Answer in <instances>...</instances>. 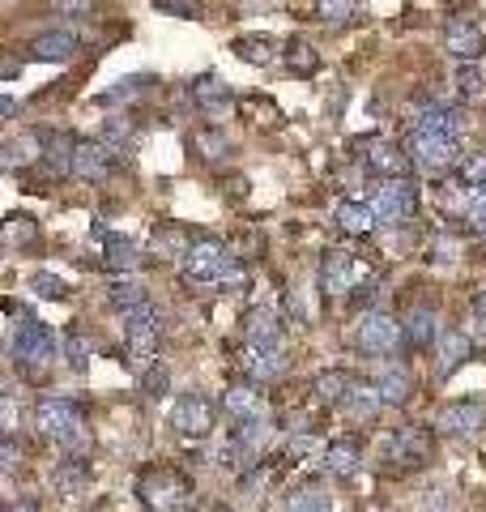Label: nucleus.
Here are the masks:
<instances>
[{
	"instance_id": "nucleus-46",
	"label": "nucleus",
	"mask_w": 486,
	"mask_h": 512,
	"mask_svg": "<svg viewBox=\"0 0 486 512\" xmlns=\"http://www.w3.org/2000/svg\"><path fill=\"white\" fill-rule=\"evenodd\" d=\"M47 9H52L56 18H94L99 0H47Z\"/></svg>"
},
{
	"instance_id": "nucleus-23",
	"label": "nucleus",
	"mask_w": 486,
	"mask_h": 512,
	"mask_svg": "<svg viewBox=\"0 0 486 512\" xmlns=\"http://www.w3.org/2000/svg\"><path fill=\"white\" fill-rule=\"evenodd\" d=\"M320 461L333 478H354L363 470V448H359V440H333V444H324Z\"/></svg>"
},
{
	"instance_id": "nucleus-13",
	"label": "nucleus",
	"mask_w": 486,
	"mask_h": 512,
	"mask_svg": "<svg viewBox=\"0 0 486 512\" xmlns=\"http://www.w3.org/2000/svg\"><path fill=\"white\" fill-rule=\"evenodd\" d=\"M444 52L452 56V60H482V52H486V26L478 22V18H452L448 26H444Z\"/></svg>"
},
{
	"instance_id": "nucleus-17",
	"label": "nucleus",
	"mask_w": 486,
	"mask_h": 512,
	"mask_svg": "<svg viewBox=\"0 0 486 512\" xmlns=\"http://www.w3.org/2000/svg\"><path fill=\"white\" fill-rule=\"evenodd\" d=\"M192 103H197V111H201V116H209V120H222L226 111L235 107L231 86H226L218 73H205V77L192 82Z\"/></svg>"
},
{
	"instance_id": "nucleus-55",
	"label": "nucleus",
	"mask_w": 486,
	"mask_h": 512,
	"mask_svg": "<svg viewBox=\"0 0 486 512\" xmlns=\"http://www.w3.org/2000/svg\"><path fill=\"white\" fill-rule=\"evenodd\" d=\"M22 73V60H0V77H18Z\"/></svg>"
},
{
	"instance_id": "nucleus-12",
	"label": "nucleus",
	"mask_w": 486,
	"mask_h": 512,
	"mask_svg": "<svg viewBox=\"0 0 486 512\" xmlns=\"http://www.w3.org/2000/svg\"><path fill=\"white\" fill-rule=\"evenodd\" d=\"M359 158H363V167L367 171H376L380 180H397V175H410V154H405V146H397V141H388V137H367L359 141Z\"/></svg>"
},
{
	"instance_id": "nucleus-1",
	"label": "nucleus",
	"mask_w": 486,
	"mask_h": 512,
	"mask_svg": "<svg viewBox=\"0 0 486 512\" xmlns=\"http://www.w3.org/2000/svg\"><path fill=\"white\" fill-rule=\"evenodd\" d=\"M180 265H184V278L197 282V286H205V282L243 286V265L226 252V244H218V239H192L188 252L180 256Z\"/></svg>"
},
{
	"instance_id": "nucleus-41",
	"label": "nucleus",
	"mask_w": 486,
	"mask_h": 512,
	"mask_svg": "<svg viewBox=\"0 0 486 512\" xmlns=\"http://www.w3.org/2000/svg\"><path fill=\"white\" fill-rule=\"evenodd\" d=\"M457 180L469 184V188L486 184V150H474V154L461 158V163H457Z\"/></svg>"
},
{
	"instance_id": "nucleus-8",
	"label": "nucleus",
	"mask_w": 486,
	"mask_h": 512,
	"mask_svg": "<svg viewBox=\"0 0 486 512\" xmlns=\"http://www.w3.org/2000/svg\"><path fill=\"white\" fill-rule=\"evenodd\" d=\"M371 210L384 227H401V222H410L418 214V188L410 175H397V180H384L376 188V201H371Z\"/></svg>"
},
{
	"instance_id": "nucleus-51",
	"label": "nucleus",
	"mask_w": 486,
	"mask_h": 512,
	"mask_svg": "<svg viewBox=\"0 0 486 512\" xmlns=\"http://www.w3.org/2000/svg\"><path fill=\"white\" fill-rule=\"evenodd\" d=\"M150 5L171 13V18H197V0H150Z\"/></svg>"
},
{
	"instance_id": "nucleus-32",
	"label": "nucleus",
	"mask_w": 486,
	"mask_h": 512,
	"mask_svg": "<svg viewBox=\"0 0 486 512\" xmlns=\"http://www.w3.org/2000/svg\"><path fill=\"white\" fill-rule=\"evenodd\" d=\"M312 389H316V397H320L324 406H342V402H346V393L354 389V376L342 372V367H329V372H320V376H316Z\"/></svg>"
},
{
	"instance_id": "nucleus-16",
	"label": "nucleus",
	"mask_w": 486,
	"mask_h": 512,
	"mask_svg": "<svg viewBox=\"0 0 486 512\" xmlns=\"http://www.w3.org/2000/svg\"><path fill=\"white\" fill-rule=\"evenodd\" d=\"M239 367H243V376L248 380H278L282 372H286V350L282 346H256V342H248L239 350Z\"/></svg>"
},
{
	"instance_id": "nucleus-30",
	"label": "nucleus",
	"mask_w": 486,
	"mask_h": 512,
	"mask_svg": "<svg viewBox=\"0 0 486 512\" xmlns=\"http://www.w3.org/2000/svg\"><path fill=\"white\" fill-rule=\"evenodd\" d=\"M414 128H431V133H452V137H457L461 111L457 107H444V103H423V107L414 111Z\"/></svg>"
},
{
	"instance_id": "nucleus-39",
	"label": "nucleus",
	"mask_w": 486,
	"mask_h": 512,
	"mask_svg": "<svg viewBox=\"0 0 486 512\" xmlns=\"http://www.w3.org/2000/svg\"><path fill=\"white\" fill-rule=\"evenodd\" d=\"M461 252H465V239L444 231V235H435V239H431L427 261H431V265H457V261H461Z\"/></svg>"
},
{
	"instance_id": "nucleus-33",
	"label": "nucleus",
	"mask_w": 486,
	"mask_h": 512,
	"mask_svg": "<svg viewBox=\"0 0 486 512\" xmlns=\"http://www.w3.org/2000/svg\"><path fill=\"white\" fill-rule=\"evenodd\" d=\"M282 60H286V69L295 73V77H312V73L320 69V52H316L312 43H303V39H290L286 52H282Z\"/></svg>"
},
{
	"instance_id": "nucleus-49",
	"label": "nucleus",
	"mask_w": 486,
	"mask_h": 512,
	"mask_svg": "<svg viewBox=\"0 0 486 512\" xmlns=\"http://www.w3.org/2000/svg\"><path fill=\"white\" fill-rule=\"evenodd\" d=\"M243 111H248V116H256V124H265V128H273V124L282 120V111L273 107L269 99H248V103H243Z\"/></svg>"
},
{
	"instance_id": "nucleus-29",
	"label": "nucleus",
	"mask_w": 486,
	"mask_h": 512,
	"mask_svg": "<svg viewBox=\"0 0 486 512\" xmlns=\"http://www.w3.org/2000/svg\"><path fill=\"white\" fill-rule=\"evenodd\" d=\"M342 410H346V414H354L359 423H367V419H376V414L384 410V397H380L376 384H359V380H354V389L346 393Z\"/></svg>"
},
{
	"instance_id": "nucleus-2",
	"label": "nucleus",
	"mask_w": 486,
	"mask_h": 512,
	"mask_svg": "<svg viewBox=\"0 0 486 512\" xmlns=\"http://www.w3.org/2000/svg\"><path fill=\"white\" fill-rule=\"evenodd\" d=\"M56 359H60V338L52 325L22 320V325L13 329V363H18L30 380H39Z\"/></svg>"
},
{
	"instance_id": "nucleus-20",
	"label": "nucleus",
	"mask_w": 486,
	"mask_h": 512,
	"mask_svg": "<svg viewBox=\"0 0 486 512\" xmlns=\"http://www.w3.org/2000/svg\"><path fill=\"white\" fill-rule=\"evenodd\" d=\"M222 410L231 419H252V414H265V393L256 389V380H235L231 389L222 393Z\"/></svg>"
},
{
	"instance_id": "nucleus-35",
	"label": "nucleus",
	"mask_w": 486,
	"mask_h": 512,
	"mask_svg": "<svg viewBox=\"0 0 486 512\" xmlns=\"http://www.w3.org/2000/svg\"><path fill=\"white\" fill-rule=\"evenodd\" d=\"M376 389H380V397H384V406H405L414 397V380H410V372H384L380 380H376Z\"/></svg>"
},
{
	"instance_id": "nucleus-31",
	"label": "nucleus",
	"mask_w": 486,
	"mask_h": 512,
	"mask_svg": "<svg viewBox=\"0 0 486 512\" xmlns=\"http://www.w3.org/2000/svg\"><path fill=\"white\" fill-rule=\"evenodd\" d=\"M231 52L243 64H256V69H265V64H273V56H278V43H273L269 35H239L231 43Z\"/></svg>"
},
{
	"instance_id": "nucleus-15",
	"label": "nucleus",
	"mask_w": 486,
	"mask_h": 512,
	"mask_svg": "<svg viewBox=\"0 0 486 512\" xmlns=\"http://www.w3.org/2000/svg\"><path fill=\"white\" fill-rule=\"evenodd\" d=\"M111 167H116V150L107 141H77L73 150V175L77 180H90V184H103Z\"/></svg>"
},
{
	"instance_id": "nucleus-9",
	"label": "nucleus",
	"mask_w": 486,
	"mask_h": 512,
	"mask_svg": "<svg viewBox=\"0 0 486 512\" xmlns=\"http://www.w3.org/2000/svg\"><path fill=\"white\" fill-rule=\"evenodd\" d=\"M158 338H162V325H158V312L150 308V299L137 303V308L124 312V342L133 350L137 367L154 363V350H158Z\"/></svg>"
},
{
	"instance_id": "nucleus-26",
	"label": "nucleus",
	"mask_w": 486,
	"mask_h": 512,
	"mask_svg": "<svg viewBox=\"0 0 486 512\" xmlns=\"http://www.w3.org/2000/svg\"><path fill=\"white\" fill-rule=\"evenodd\" d=\"M73 52H77V39L69 35V30H47V35H39L35 43H30V60H47V64L73 60Z\"/></svg>"
},
{
	"instance_id": "nucleus-42",
	"label": "nucleus",
	"mask_w": 486,
	"mask_h": 512,
	"mask_svg": "<svg viewBox=\"0 0 486 512\" xmlns=\"http://www.w3.org/2000/svg\"><path fill=\"white\" fill-rule=\"evenodd\" d=\"M90 355H94V338H90V333H81V329H73L69 342H64V359H69L73 367H86Z\"/></svg>"
},
{
	"instance_id": "nucleus-45",
	"label": "nucleus",
	"mask_w": 486,
	"mask_h": 512,
	"mask_svg": "<svg viewBox=\"0 0 486 512\" xmlns=\"http://www.w3.org/2000/svg\"><path fill=\"white\" fill-rule=\"evenodd\" d=\"M30 291H35L39 299H64V295H69V286H64L56 274L39 269V274H30Z\"/></svg>"
},
{
	"instance_id": "nucleus-19",
	"label": "nucleus",
	"mask_w": 486,
	"mask_h": 512,
	"mask_svg": "<svg viewBox=\"0 0 486 512\" xmlns=\"http://www.w3.org/2000/svg\"><path fill=\"white\" fill-rule=\"evenodd\" d=\"M282 512H333V495L316 478H303L282 495Z\"/></svg>"
},
{
	"instance_id": "nucleus-18",
	"label": "nucleus",
	"mask_w": 486,
	"mask_h": 512,
	"mask_svg": "<svg viewBox=\"0 0 486 512\" xmlns=\"http://www.w3.org/2000/svg\"><path fill=\"white\" fill-rule=\"evenodd\" d=\"M469 359H474V342H469L465 333H444V338H435V380L457 376Z\"/></svg>"
},
{
	"instance_id": "nucleus-52",
	"label": "nucleus",
	"mask_w": 486,
	"mask_h": 512,
	"mask_svg": "<svg viewBox=\"0 0 486 512\" xmlns=\"http://www.w3.org/2000/svg\"><path fill=\"white\" fill-rule=\"evenodd\" d=\"M141 82H145V77H124V82H116V90H107V94H103V103H120V99H128V94H137V90H141Z\"/></svg>"
},
{
	"instance_id": "nucleus-43",
	"label": "nucleus",
	"mask_w": 486,
	"mask_h": 512,
	"mask_svg": "<svg viewBox=\"0 0 486 512\" xmlns=\"http://www.w3.org/2000/svg\"><path fill=\"white\" fill-rule=\"evenodd\" d=\"M457 94H461V99H478V94H482V69H478V60H465L461 69H457Z\"/></svg>"
},
{
	"instance_id": "nucleus-27",
	"label": "nucleus",
	"mask_w": 486,
	"mask_h": 512,
	"mask_svg": "<svg viewBox=\"0 0 486 512\" xmlns=\"http://www.w3.org/2000/svg\"><path fill=\"white\" fill-rule=\"evenodd\" d=\"M39 154H43V137L22 133V137H13L9 146H0V171H22L35 163Z\"/></svg>"
},
{
	"instance_id": "nucleus-24",
	"label": "nucleus",
	"mask_w": 486,
	"mask_h": 512,
	"mask_svg": "<svg viewBox=\"0 0 486 512\" xmlns=\"http://www.w3.org/2000/svg\"><path fill=\"white\" fill-rule=\"evenodd\" d=\"M73 150H77L73 133H47L43 158H47V175H52V180H69L73 175Z\"/></svg>"
},
{
	"instance_id": "nucleus-14",
	"label": "nucleus",
	"mask_w": 486,
	"mask_h": 512,
	"mask_svg": "<svg viewBox=\"0 0 486 512\" xmlns=\"http://www.w3.org/2000/svg\"><path fill=\"white\" fill-rule=\"evenodd\" d=\"M482 427H486V402H478V397L452 402L435 414V431H444V436H478Z\"/></svg>"
},
{
	"instance_id": "nucleus-21",
	"label": "nucleus",
	"mask_w": 486,
	"mask_h": 512,
	"mask_svg": "<svg viewBox=\"0 0 486 512\" xmlns=\"http://www.w3.org/2000/svg\"><path fill=\"white\" fill-rule=\"evenodd\" d=\"M401 342L414 346V350L435 342V308L431 303H414V308L401 316Z\"/></svg>"
},
{
	"instance_id": "nucleus-3",
	"label": "nucleus",
	"mask_w": 486,
	"mask_h": 512,
	"mask_svg": "<svg viewBox=\"0 0 486 512\" xmlns=\"http://www.w3.org/2000/svg\"><path fill=\"white\" fill-rule=\"evenodd\" d=\"M35 427L43 440L69 448V453H77V448L86 444V423H81V410L69 397H43L35 406Z\"/></svg>"
},
{
	"instance_id": "nucleus-11",
	"label": "nucleus",
	"mask_w": 486,
	"mask_h": 512,
	"mask_svg": "<svg viewBox=\"0 0 486 512\" xmlns=\"http://www.w3.org/2000/svg\"><path fill=\"white\" fill-rule=\"evenodd\" d=\"M367 278V269L354 261V256L346 248H333V252H324V261H320V291L324 295H350L354 286H359Z\"/></svg>"
},
{
	"instance_id": "nucleus-56",
	"label": "nucleus",
	"mask_w": 486,
	"mask_h": 512,
	"mask_svg": "<svg viewBox=\"0 0 486 512\" xmlns=\"http://www.w3.org/2000/svg\"><path fill=\"white\" fill-rule=\"evenodd\" d=\"M188 512H231V508H226V504H209V500H205V504H192Z\"/></svg>"
},
{
	"instance_id": "nucleus-7",
	"label": "nucleus",
	"mask_w": 486,
	"mask_h": 512,
	"mask_svg": "<svg viewBox=\"0 0 486 512\" xmlns=\"http://www.w3.org/2000/svg\"><path fill=\"white\" fill-rule=\"evenodd\" d=\"M354 346H359V355H371V359L397 355V346H401V320L388 316V312H363L359 316V329H354Z\"/></svg>"
},
{
	"instance_id": "nucleus-44",
	"label": "nucleus",
	"mask_w": 486,
	"mask_h": 512,
	"mask_svg": "<svg viewBox=\"0 0 486 512\" xmlns=\"http://www.w3.org/2000/svg\"><path fill=\"white\" fill-rule=\"evenodd\" d=\"M5 239L9 244H30V239L39 235V227H35V218H26V214H13V218H5Z\"/></svg>"
},
{
	"instance_id": "nucleus-34",
	"label": "nucleus",
	"mask_w": 486,
	"mask_h": 512,
	"mask_svg": "<svg viewBox=\"0 0 486 512\" xmlns=\"http://www.w3.org/2000/svg\"><path fill=\"white\" fill-rule=\"evenodd\" d=\"M192 150H197L205 163H222V158L231 154V137L218 133V124H209L201 133H192Z\"/></svg>"
},
{
	"instance_id": "nucleus-6",
	"label": "nucleus",
	"mask_w": 486,
	"mask_h": 512,
	"mask_svg": "<svg viewBox=\"0 0 486 512\" xmlns=\"http://www.w3.org/2000/svg\"><path fill=\"white\" fill-rule=\"evenodd\" d=\"M427 427L423 423H405L397 431H388L384 444H380V461L388 470H414L427 461Z\"/></svg>"
},
{
	"instance_id": "nucleus-28",
	"label": "nucleus",
	"mask_w": 486,
	"mask_h": 512,
	"mask_svg": "<svg viewBox=\"0 0 486 512\" xmlns=\"http://www.w3.org/2000/svg\"><path fill=\"white\" fill-rule=\"evenodd\" d=\"M235 423H239V427H235V444H239L248 457L261 453V448L269 444V436H273L269 414H252V419H235Z\"/></svg>"
},
{
	"instance_id": "nucleus-57",
	"label": "nucleus",
	"mask_w": 486,
	"mask_h": 512,
	"mask_svg": "<svg viewBox=\"0 0 486 512\" xmlns=\"http://www.w3.org/2000/svg\"><path fill=\"white\" fill-rule=\"evenodd\" d=\"M0 512H39V504H30V500H18V504H9V508H0Z\"/></svg>"
},
{
	"instance_id": "nucleus-54",
	"label": "nucleus",
	"mask_w": 486,
	"mask_h": 512,
	"mask_svg": "<svg viewBox=\"0 0 486 512\" xmlns=\"http://www.w3.org/2000/svg\"><path fill=\"white\" fill-rule=\"evenodd\" d=\"M128 137H133V124H128V120H111L107 124V146H111V141H128Z\"/></svg>"
},
{
	"instance_id": "nucleus-36",
	"label": "nucleus",
	"mask_w": 486,
	"mask_h": 512,
	"mask_svg": "<svg viewBox=\"0 0 486 512\" xmlns=\"http://www.w3.org/2000/svg\"><path fill=\"white\" fill-rule=\"evenodd\" d=\"M107 265L120 269V274L124 269H137L141 265V244L137 239H124V235H111L107 239Z\"/></svg>"
},
{
	"instance_id": "nucleus-25",
	"label": "nucleus",
	"mask_w": 486,
	"mask_h": 512,
	"mask_svg": "<svg viewBox=\"0 0 486 512\" xmlns=\"http://www.w3.org/2000/svg\"><path fill=\"white\" fill-rule=\"evenodd\" d=\"M243 333L256 346H282V316L278 308H252L243 316Z\"/></svg>"
},
{
	"instance_id": "nucleus-50",
	"label": "nucleus",
	"mask_w": 486,
	"mask_h": 512,
	"mask_svg": "<svg viewBox=\"0 0 486 512\" xmlns=\"http://www.w3.org/2000/svg\"><path fill=\"white\" fill-rule=\"evenodd\" d=\"M141 384H145V393H150V397H162V393H167V384H171L167 367H162V363H150V372L141 376Z\"/></svg>"
},
{
	"instance_id": "nucleus-48",
	"label": "nucleus",
	"mask_w": 486,
	"mask_h": 512,
	"mask_svg": "<svg viewBox=\"0 0 486 512\" xmlns=\"http://www.w3.org/2000/svg\"><path fill=\"white\" fill-rule=\"evenodd\" d=\"M22 470V448L13 436H0V474H18Z\"/></svg>"
},
{
	"instance_id": "nucleus-37",
	"label": "nucleus",
	"mask_w": 486,
	"mask_h": 512,
	"mask_svg": "<svg viewBox=\"0 0 486 512\" xmlns=\"http://www.w3.org/2000/svg\"><path fill=\"white\" fill-rule=\"evenodd\" d=\"M359 18V0H316V22L324 26H350Z\"/></svg>"
},
{
	"instance_id": "nucleus-38",
	"label": "nucleus",
	"mask_w": 486,
	"mask_h": 512,
	"mask_svg": "<svg viewBox=\"0 0 486 512\" xmlns=\"http://www.w3.org/2000/svg\"><path fill=\"white\" fill-rule=\"evenodd\" d=\"M107 299H111V308L128 312V308H137V303H145V286L137 278H116L107 286Z\"/></svg>"
},
{
	"instance_id": "nucleus-53",
	"label": "nucleus",
	"mask_w": 486,
	"mask_h": 512,
	"mask_svg": "<svg viewBox=\"0 0 486 512\" xmlns=\"http://www.w3.org/2000/svg\"><path fill=\"white\" fill-rule=\"evenodd\" d=\"M13 427H18V406L0 397V436H13Z\"/></svg>"
},
{
	"instance_id": "nucleus-10",
	"label": "nucleus",
	"mask_w": 486,
	"mask_h": 512,
	"mask_svg": "<svg viewBox=\"0 0 486 512\" xmlns=\"http://www.w3.org/2000/svg\"><path fill=\"white\" fill-rule=\"evenodd\" d=\"M214 402H209L205 393H180L175 397V410H171V427L180 431V436H188V440H201V436H209L214 431Z\"/></svg>"
},
{
	"instance_id": "nucleus-5",
	"label": "nucleus",
	"mask_w": 486,
	"mask_h": 512,
	"mask_svg": "<svg viewBox=\"0 0 486 512\" xmlns=\"http://www.w3.org/2000/svg\"><path fill=\"white\" fill-rule=\"evenodd\" d=\"M137 495H141V504L150 508V512H180V508H188V500H192V483H188L180 470L154 466V470L141 474Z\"/></svg>"
},
{
	"instance_id": "nucleus-58",
	"label": "nucleus",
	"mask_w": 486,
	"mask_h": 512,
	"mask_svg": "<svg viewBox=\"0 0 486 512\" xmlns=\"http://www.w3.org/2000/svg\"><path fill=\"white\" fill-rule=\"evenodd\" d=\"M474 316H478V325L486 329V291L478 295V303H474Z\"/></svg>"
},
{
	"instance_id": "nucleus-40",
	"label": "nucleus",
	"mask_w": 486,
	"mask_h": 512,
	"mask_svg": "<svg viewBox=\"0 0 486 512\" xmlns=\"http://www.w3.org/2000/svg\"><path fill=\"white\" fill-rule=\"evenodd\" d=\"M286 457H290V461H312V457H324V440H320V436H312V431H299V436H290Z\"/></svg>"
},
{
	"instance_id": "nucleus-22",
	"label": "nucleus",
	"mask_w": 486,
	"mask_h": 512,
	"mask_svg": "<svg viewBox=\"0 0 486 512\" xmlns=\"http://www.w3.org/2000/svg\"><path fill=\"white\" fill-rule=\"evenodd\" d=\"M333 222H337V227H342L346 235H354V239H367L371 231L380 227V218H376V210H371L367 201H337Z\"/></svg>"
},
{
	"instance_id": "nucleus-4",
	"label": "nucleus",
	"mask_w": 486,
	"mask_h": 512,
	"mask_svg": "<svg viewBox=\"0 0 486 512\" xmlns=\"http://www.w3.org/2000/svg\"><path fill=\"white\" fill-rule=\"evenodd\" d=\"M405 154L423 175H444L461 163V146L452 133H431V128H410V141H405Z\"/></svg>"
},
{
	"instance_id": "nucleus-47",
	"label": "nucleus",
	"mask_w": 486,
	"mask_h": 512,
	"mask_svg": "<svg viewBox=\"0 0 486 512\" xmlns=\"http://www.w3.org/2000/svg\"><path fill=\"white\" fill-rule=\"evenodd\" d=\"M154 248L167 252V256H184V252H188V235H184L180 227H162V231L154 235Z\"/></svg>"
}]
</instances>
